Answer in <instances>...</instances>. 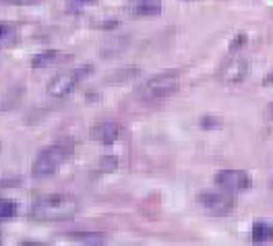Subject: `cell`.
I'll use <instances>...</instances> for the list:
<instances>
[{
    "label": "cell",
    "instance_id": "cell-1",
    "mask_svg": "<svg viewBox=\"0 0 273 246\" xmlns=\"http://www.w3.org/2000/svg\"><path fill=\"white\" fill-rule=\"evenodd\" d=\"M79 211V201L73 195H50L33 203L31 217L39 222H64Z\"/></svg>",
    "mask_w": 273,
    "mask_h": 246
},
{
    "label": "cell",
    "instance_id": "cell-2",
    "mask_svg": "<svg viewBox=\"0 0 273 246\" xmlns=\"http://www.w3.org/2000/svg\"><path fill=\"white\" fill-rule=\"evenodd\" d=\"M75 151V141L73 139H58L54 145H50L48 149H44L33 161V176L35 178H44V176H52L60 170L62 163L73 155Z\"/></svg>",
    "mask_w": 273,
    "mask_h": 246
},
{
    "label": "cell",
    "instance_id": "cell-3",
    "mask_svg": "<svg viewBox=\"0 0 273 246\" xmlns=\"http://www.w3.org/2000/svg\"><path fill=\"white\" fill-rule=\"evenodd\" d=\"M180 87V77L178 73H161V75H155L149 81L141 85L139 89V95L143 100H157V98H168V95L176 93Z\"/></svg>",
    "mask_w": 273,
    "mask_h": 246
},
{
    "label": "cell",
    "instance_id": "cell-4",
    "mask_svg": "<svg viewBox=\"0 0 273 246\" xmlns=\"http://www.w3.org/2000/svg\"><path fill=\"white\" fill-rule=\"evenodd\" d=\"M91 71H93V66H91V64H85V66L73 68V71L60 73V75L50 83L48 93L54 95V98H64V95H71V93L77 89V85H79L81 81H83Z\"/></svg>",
    "mask_w": 273,
    "mask_h": 246
},
{
    "label": "cell",
    "instance_id": "cell-5",
    "mask_svg": "<svg viewBox=\"0 0 273 246\" xmlns=\"http://www.w3.org/2000/svg\"><path fill=\"white\" fill-rule=\"evenodd\" d=\"M197 201L203 207H207L211 213H217V215L230 213L236 205V199L232 195V190L222 188V186H220V190H203V193H199Z\"/></svg>",
    "mask_w": 273,
    "mask_h": 246
},
{
    "label": "cell",
    "instance_id": "cell-6",
    "mask_svg": "<svg viewBox=\"0 0 273 246\" xmlns=\"http://www.w3.org/2000/svg\"><path fill=\"white\" fill-rule=\"evenodd\" d=\"M249 64L244 58H228L217 71V79L224 81V83H240V81L247 77Z\"/></svg>",
    "mask_w": 273,
    "mask_h": 246
},
{
    "label": "cell",
    "instance_id": "cell-7",
    "mask_svg": "<svg viewBox=\"0 0 273 246\" xmlns=\"http://www.w3.org/2000/svg\"><path fill=\"white\" fill-rule=\"evenodd\" d=\"M215 184L232 190V193H236V190L249 188L251 180H249V174L242 172V170H222V172L215 174Z\"/></svg>",
    "mask_w": 273,
    "mask_h": 246
},
{
    "label": "cell",
    "instance_id": "cell-8",
    "mask_svg": "<svg viewBox=\"0 0 273 246\" xmlns=\"http://www.w3.org/2000/svg\"><path fill=\"white\" fill-rule=\"evenodd\" d=\"M89 134L93 141H100L104 145H112L120 134V126L116 122H102V124H95Z\"/></svg>",
    "mask_w": 273,
    "mask_h": 246
},
{
    "label": "cell",
    "instance_id": "cell-9",
    "mask_svg": "<svg viewBox=\"0 0 273 246\" xmlns=\"http://www.w3.org/2000/svg\"><path fill=\"white\" fill-rule=\"evenodd\" d=\"M141 75V71L139 68H118V71H114V73H110L106 77V83H110V85H118V83H127V81H131V79H135V77H139Z\"/></svg>",
    "mask_w": 273,
    "mask_h": 246
},
{
    "label": "cell",
    "instance_id": "cell-10",
    "mask_svg": "<svg viewBox=\"0 0 273 246\" xmlns=\"http://www.w3.org/2000/svg\"><path fill=\"white\" fill-rule=\"evenodd\" d=\"M58 58H62L60 52H42V54H35V56L31 58V66L33 68H44V66H50V64H56Z\"/></svg>",
    "mask_w": 273,
    "mask_h": 246
},
{
    "label": "cell",
    "instance_id": "cell-11",
    "mask_svg": "<svg viewBox=\"0 0 273 246\" xmlns=\"http://www.w3.org/2000/svg\"><path fill=\"white\" fill-rule=\"evenodd\" d=\"M68 240H77V242H85V244H102L106 242V236L100 232H81V234H68Z\"/></svg>",
    "mask_w": 273,
    "mask_h": 246
},
{
    "label": "cell",
    "instance_id": "cell-12",
    "mask_svg": "<svg viewBox=\"0 0 273 246\" xmlns=\"http://www.w3.org/2000/svg\"><path fill=\"white\" fill-rule=\"evenodd\" d=\"M118 168V159L114 155H106L98 161V166L93 168V172H100V174H108V172H114Z\"/></svg>",
    "mask_w": 273,
    "mask_h": 246
},
{
    "label": "cell",
    "instance_id": "cell-13",
    "mask_svg": "<svg viewBox=\"0 0 273 246\" xmlns=\"http://www.w3.org/2000/svg\"><path fill=\"white\" fill-rule=\"evenodd\" d=\"M271 232H273V228H271V226L257 224V226L253 228V234H251V238H253V242H265V240H269V238H271Z\"/></svg>",
    "mask_w": 273,
    "mask_h": 246
},
{
    "label": "cell",
    "instance_id": "cell-14",
    "mask_svg": "<svg viewBox=\"0 0 273 246\" xmlns=\"http://www.w3.org/2000/svg\"><path fill=\"white\" fill-rule=\"evenodd\" d=\"M17 213L15 203L8 199H0V220H6V217H12Z\"/></svg>",
    "mask_w": 273,
    "mask_h": 246
},
{
    "label": "cell",
    "instance_id": "cell-15",
    "mask_svg": "<svg viewBox=\"0 0 273 246\" xmlns=\"http://www.w3.org/2000/svg\"><path fill=\"white\" fill-rule=\"evenodd\" d=\"M220 124H222V120H220V118H211V116L201 118V126H203V128H207V130H211V128H220Z\"/></svg>",
    "mask_w": 273,
    "mask_h": 246
},
{
    "label": "cell",
    "instance_id": "cell-16",
    "mask_svg": "<svg viewBox=\"0 0 273 246\" xmlns=\"http://www.w3.org/2000/svg\"><path fill=\"white\" fill-rule=\"evenodd\" d=\"M136 12H139V15H157L159 6L157 4H141V6H136Z\"/></svg>",
    "mask_w": 273,
    "mask_h": 246
},
{
    "label": "cell",
    "instance_id": "cell-17",
    "mask_svg": "<svg viewBox=\"0 0 273 246\" xmlns=\"http://www.w3.org/2000/svg\"><path fill=\"white\" fill-rule=\"evenodd\" d=\"M244 44H247V35H238V37H234V39H232L230 50H232V52H236V50H240Z\"/></svg>",
    "mask_w": 273,
    "mask_h": 246
},
{
    "label": "cell",
    "instance_id": "cell-18",
    "mask_svg": "<svg viewBox=\"0 0 273 246\" xmlns=\"http://www.w3.org/2000/svg\"><path fill=\"white\" fill-rule=\"evenodd\" d=\"M4 33H6V27H4V25H0V39L4 37Z\"/></svg>",
    "mask_w": 273,
    "mask_h": 246
},
{
    "label": "cell",
    "instance_id": "cell-19",
    "mask_svg": "<svg viewBox=\"0 0 273 246\" xmlns=\"http://www.w3.org/2000/svg\"><path fill=\"white\" fill-rule=\"evenodd\" d=\"M267 112H269V116H273V104H271V106L267 108Z\"/></svg>",
    "mask_w": 273,
    "mask_h": 246
},
{
    "label": "cell",
    "instance_id": "cell-20",
    "mask_svg": "<svg viewBox=\"0 0 273 246\" xmlns=\"http://www.w3.org/2000/svg\"><path fill=\"white\" fill-rule=\"evenodd\" d=\"M89 2H93V0H89Z\"/></svg>",
    "mask_w": 273,
    "mask_h": 246
}]
</instances>
